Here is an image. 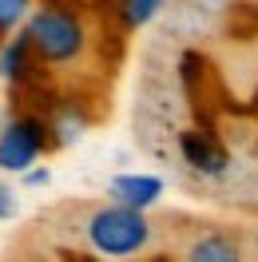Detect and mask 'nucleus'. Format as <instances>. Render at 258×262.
<instances>
[{"instance_id": "obj_1", "label": "nucleus", "mask_w": 258, "mask_h": 262, "mask_svg": "<svg viewBox=\"0 0 258 262\" xmlns=\"http://www.w3.org/2000/svg\"><path fill=\"white\" fill-rule=\"evenodd\" d=\"M24 32L44 68H68L83 60V52H88V24H83L80 8L64 0H44L28 16Z\"/></svg>"}, {"instance_id": "obj_2", "label": "nucleus", "mask_w": 258, "mask_h": 262, "mask_svg": "<svg viewBox=\"0 0 258 262\" xmlns=\"http://www.w3.org/2000/svg\"><path fill=\"white\" fill-rule=\"evenodd\" d=\"M83 238L92 254L103 258H127V254H143L155 243V223L143 214V207H127V203H107L96 207L83 219Z\"/></svg>"}, {"instance_id": "obj_3", "label": "nucleus", "mask_w": 258, "mask_h": 262, "mask_svg": "<svg viewBox=\"0 0 258 262\" xmlns=\"http://www.w3.org/2000/svg\"><path fill=\"white\" fill-rule=\"evenodd\" d=\"M52 147V123L36 112L16 115L8 127L0 131V171H28V167Z\"/></svg>"}, {"instance_id": "obj_4", "label": "nucleus", "mask_w": 258, "mask_h": 262, "mask_svg": "<svg viewBox=\"0 0 258 262\" xmlns=\"http://www.w3.org/2000/svg\"><path fill=\"white\" fill-rule=\"evenodd\" d=\"M183 155H187V163L195 171H207V175H223L226 171V151L214 147L207 135H183Z\"/></svg>"}, {"instance_id": "obj_5", "label": "nucleus", "mask_w": 258, "mask_h": 262, "mask_svg": "<svg viewBox=\"0 0 258 262\" xmlns=\"http://www.w3.org/2000/svg\"><path fill=\"white\" fill-rule=\"evenodd\" d=\"M163 183L151 179V175H119L112 179V195L119 203H127V207H151L155 199H159Z\"/></svg>"}, {"instance_id": "obj_6", "label": "nucleus", "mask_w": 258, "mask_h": 262, "mask_svg": "<svg viewBox=\"0 0 258 262\" xmlns=\"http://www.w3.org/2000/svg\"><path fill=\"white\" fill-rule=\"evenodd\" d=\"M187 254L199 262H230V258H239V243H230L223 234H207V238L187 246Z\"/></svg>"}, {"instance_id": "obj_7", "label": "nucleus", "mask_w": 258, "mask_h": 262, "mask_svg": "<svg viewBox=\"0 0 258 262\" xmlns=\"http://www.w3.org/2000/svg\"><path fill=\"white\" fill-rule=\"evenodd\" d=\"M159 4H163V0H123L119 8H123V20H127V24H143V20L155 16Z\"/></svg>"}, {"instance_id": "obj_8", "label": "nucleus", "mask_w": 258, "mask_h": 262, "mask_svg": "<svg viewBox=\"0 0 258 262\" xmlns=\"http://www.w3.org/2000/svg\"><path fill=\"white\" fill-rule=\"evenodd\" d=\"M28 8H32V0H0V36L8 32L12 24H20Z\"/></svg>"}, {"instance_id": "obj_9", "label": "nucleus", "mask_w": 258, "mask_h": 262, "mask_svg": "<svg viewBox=\"0 0 258 262\" xmlns=\"http://www.w3.org/2000/svg\"><path fill=\"white\" fill-rule=\"evenodd\" d=\"M4 214H12V195L0 187V219H4Z\"/></svg>"}]
</instances>
